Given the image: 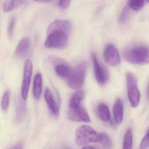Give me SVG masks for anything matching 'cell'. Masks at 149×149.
Masks as SVG:
<instances>
[{"label":"cell","mask_w":149,"mask_h":149,"mask_svg":"<svg viewBox=\"0 0 149 149\" xmlns=\"http://www.w3.org/2000/svg\"><path fill=\"white\" fill-rule=\"evenodd\" d=\"M102 134L98 133L92 127L82 125L75 133V142L79 146H84L89 143H100Z\"/></svg>","instance_id":"1"},{"label":"cell","mask_w":149,"mask_h":149,"mask_svg":"<svg viewBox=\"0 0 149 149\" xmlns=\"http://www.w3.org/2000/svg\"><path fill=\"white\" fill-rule=\"evenodd\" d=\"M124 58L133 64L145 65L149 63V47L139 45L129 48L125 51Z\"/></svg>","instance_id":"2"},{"label":"cell","mask_w":149,"mask_h":149,"mask_svg":"<svg viewBox=\"0 0 149 149\" xmlns=\"http://www.w3.org/2000/svg\"><path fill=\"white\" fill-rule=\"evenodd\" d=\"M87 64L86 62L80 64L73 71L68 79L67 85L72 89H78L83 86L86 75Z\"/></svg>","instance_id":"3"},{"label":"cell","mask_w":149,"mask_h":149,"mask_svg":"<svg viewBox=\"0 0 149 149\" xmlns=\"http://www.w3.org/2000/svg\"><path fill=\"white\" fill-rule=\"evenodd\" d=\"M127 82L129 100L132 107H136L141 100V94L136 76L131 72H128L127 74Z\"/></svg>","instance_id":"4"},{"label":"cell","mask_w":149,"mask_h":149,"mask_svg":"<svg viewBox=\"0 0 149 149\" xmlns=\"http://www.w3.org/2000/svg\"><path fill=\"white\" fill-rule=\"evenodd\" d=\"M48 35L44 45L48 49H61L65 47L68 43V35L65 33L56 32Z\"/></svg>","instance_id":"5"},{"label":"cell","mask_w":149,"mask_h":149,"mask_svg":"<svg viewBox=\"0 0 149 149\" xmlns=\"http://www.w3.org/2000/svg\"><path fill=\"white\" fill-rule=\"evenodd\" d=\"M32 71L33 65L32 63L29 59H28L24 64L22 86V96L24 100H26L28 96Z\"/></svg>","instance_id":"6"},{"label":"cell","mask_w":149,"mask_h":149,"mask_svg":"<svg viewBox=\"0 0 149 149\" xmlns=\"http://www.w3.org/2000/svg\"><path fill=\"white\" fill-rule=\"evenodd\" d=\"M94 75L97 82L101 85L106 83L108 79V74L106 68L99 63L95 53L92 55Z\"/></svg>","instance_id":"7"},{"label":"cell","mask_w":149,"mask_h":149,"mask_svg":"<svg viewBox=\"0 0 149 149\" xmlns=\"http://www.w3.org/2000/svg\"><path fill=\"white\" fill-rule=\"evenodd\" d=\"M72 24L67 20H57L52 23L47 29L48 35L56 32H63L69 34L71 31Z\"/></svg>","instance_id":"8"},{"label":"cell","mask_w":149,"mask_h":149,"mask_svg":"<svg viewBox=\"0 0 149 149\" xmlns=\"http://www.w3.org/2000/svg\"><path fill=\"white\" fill-rule=\"evenodd\" d=\"M104 57L106 63L110 66H116L120 63V58L118 50L112 44L108 45L106 47Z\"/></svg>","instance_id":"9"},{"label":"cell","mask_w":149,"mask_h":149,"mask_svg":"<svg viewBox=\"0 0 149 149\" xmlns=\"http://www.w3.org/2000/svg\"><path fill=\"white\" fill-rule=\"evenodd\" d=\"M67 117L73 121L91 122L90 116L83 107H79L75 109H70L67 114Z\"/></svg>","instance_id":"10"},{"label":"cell","mask_w":149,"mask_h":149,"mask_svg":"<svg viewBox=\"0 0 149 149\" xmlns=\"http://www.w3.org/2000/svg\"><path fill=\"white\" fill-rule=\"evenodd\" d=\"M45 99L48 105V108L52 115L57 118L59 116V108L57 102L55 101L54 96L50 88H46L45 91Z\"/></svg>","instance_id":"11"},{"label":"cell","mask_w":149,"mask_h":149,"mask_svg":"<svg viewBox=\"0 0 149 149\" xmlns=\"http://www.w3.org/2000/svg\"><path fill=\"white\" fill-rule=\"evenodd\" d=\"M30 46V40L28 37L23 38L18 43L15 49L17 56L24 57L28 54Z\"/></svg>","instance_id":"12"},{"label":"cell","mask_w":149,"mask_h":149,"mask_svg":"<svg viewBox=\"0 0 149 149\" xmlns=\"http://www.w3.org/2000/svg\"><path fill=\"white\" fill-rule=\"evenodd\" d=\"M114 118L115 123L120 124L122 123L123 119V105L120 99H118L115 102L113 109Z\"/></svg>","instance_id":"13"},{"label":"cell","mask_w":149,"mask_h":149,"mask_svg":"<svg viewBox=\"0 0 149 149\" xmlns=\"http://www.w3.org/2000/svg\"><path fill=\"white\" fill-rule=\"evenodd\" d=\"M43 87V78L42 74L37 73L34 77L33 85V94L36 100L40 99Z\"/></svg>","instance_id":"14"},{"label":"cell","mask_w":149,"mask_h":149,"mask_svg":"<svg viewBox=\"0 0 149 149\" xmlns=\"http://www.w3.org/2000/svg\"><path fill=\"white\" fill-rule=\"evenodd\" d=\"M28 0H5L3 4V11L9 12L15 9L22 6L27 3Z\"/></svg>","instance_id":"15"},{"label":"cell","mask_w":149,"mask_h":149,"mask_svg":"<svg viewBox=\"0 0 149 149\" xmlns=\"http://www.w3.org/2000/svg\"><path fill=\"white\" fill-rule=\"evenodd\" d=\"M84 95L85 93L82 90H78L75 92L69 101L70 109H75L80 107L81 101L84 99Z\"/></svg>","instance_id":"16"},{"label":"cell","mask_w":149,"mask_h":149,"mask_svg":"<svg viewBox=\"0 0 149 149\" xmlns=\"http://www.w3.org/2000/svg\"><path fill=\"white\" fill-rule=\"evenodd\" d=\"M55 70L57 74L63 79H69L73 71L70 67L63 64L57 65Z\"/></svg>","instance_id":"17"},{"label":"cell","mask_w":149,"mask_h":149,"mask_svg":"<svg viewBox=\"0 0 149 149\" xmlns=\"http://www.w3.org/2000/svg\"><path fill=\"white\" fill-rule=\"evenodd\" d=\"M98 114L100 119L104 122L108 121L110 118V111L107 105L101 103L98 106Z\"/></svg>","instance_id":"18"},{"label":"cell","mask_w":149,"mask_h":149,"mask_svg":"<svg viewBox=\"0 0 149 149\" xmlns=\"http://www.w3.org/2000/svg\"><path fill=\"white\" fill-rule=\"evenodd\" d=\"M133 142V132L131 129H129L124 136L122 149H132Z\"/></svg>","instance_id":"19"},{"label":"cell","mask_w":149,"mask_h":149,"mask_svg":"<svg viewBox=\"0 0 149 149\" xmlns=\"http://www.w3.org/2000/svg\"><path fill=\"white\" fill-rule=\"evenodd\" d=\"M145 0H129L128 5L135 11H139L143 7Z\"/></svg>","instance_id":"20"},{"label":"cell","mask_w":149,"mask_h":149,"mask_svg":"<svg viewBox=\"0 0 149 149\" xmlns=\"http://www.w3.org/2000/svg\"><path fill=\"white\" fill-rule=\"evenodd\" d=\"M130 8L129 5H127L122 10L119 18V22L120 24L125 23L127 20L130 13Z\"/></svg>","instance_id":"21"},{"label":"cell","mask_w":149,"mask_h":149,"mask_svg":"<svg viewBox=\"0 0 149 149\" xmlns=\"http://www.w3.org/2000/svg\"><path fill=\"white\" fill-rule=\"evenodd\" d=\"M10 102V94L8 91L4 92L1 101V107L3 111H6L8 107Z\"/></svg>","instance_id":"22"},{"label":"cell","mask_w":149,"mask_h":149,"mask_svg":"<svg viewBox=\"0 0 149 149\" xmlns=\"http://www.w3.org/2000/svg\"><path fill=\"white\" fill-rule=\"evenodd\" d=\"M15 24V18L14 17H13L10 18L9 22L8 30H7V34L9 38H13Z\"/></svg>","instance_id":"23"},{"label":"cell","mask_w":149,"mask_h":149,"mask_svg":"<svg viewBox=\"0 0 149 149\" xmlns=\"http://www.w3.org/2000/svg\"><path fill=\"white\" fill-rule=\"evenodd\" d=\"M102 137L100 143L106 148L110 149L112 147V143L109 136L106 133H102Z\"/></svg>","instance_id":"24"},{"label":"cell","mask_w":149,"mask_h":149,"mask_svg":"<svg viewBox=\"0 0 149 149\" xmlns=\"http://www.w3.org/2000/svg\"><path fill=\"white\" fill-rule=\"evenodd\" d=\"M71 0H59L58 3V7L60 9L64 10L69 7Z\"/></svg>","instance_id":"25"},{"label":"cell","mask_w":149,"mask_h":149,"mask_svg":"<svg viewBox=\"0 0 149 149\" xmlns=\"http://www.w3.org/2000/svg\"><path fill=\"white\" fill-rule=\"evenodd\" d=\"M34 1L36 2L43 3H49L52 1V0H33Z\"/></svg>","instance_id":"26"},{"label":"cell","mask_w":149,"mask_h":149,"mask_svg":"<svg viewBox=\"0 0 149 149\" xmlns=\"http://www.w3.org/2000/svg\"><path fill=\"white\" fill-rule=\"evenodd\" d=\"M9 149H23V148L21 144H17V145H15V146L11 147Z\"/></svg>","instance_id":"27"},{"label":"cell","mask_w":149,"mask_h":149,"mask_svg":"<svg viewBox=\"0 0 149 149\" xmlns=\"http://www.w3.org/2000/svg\"><path fill=\"white\" fill-rule=\"evenodd\" d=\"M82 149H95V148L93 147H91V146H87L85 147Z\"/></svg>","instance_id":"28"},{"label":"cell","mask_w":149,"mask_h":149,"mask_svg":"<svg viewBox=\"0 0 149 149\" xmlns=\"http://www.w3.org/2000/svg\"><path fill=\"white\" fill-rule=\"evenodd\" d=\"M147 96L149 100V81L148 84V88H147Z\"/></svg>","instance_id":"29"},{"label":"cell","mask_w":149,"mask_h":149,"mask_svg":"<svg viewBox=\"0 0 149 149\" xmlns=\"http://www.w3.org/2000/svg\"><path fill=\"white\" fill-rule=\"evenodd\" d=\"M146 135L148 137L149 139V128L148 130V132H147V134H146Z\"/></svg>","instance_id":"30"},{"label":"cell","mask_w":149,"mask_h":149,"mask_svg":"<svg viewBox=\"0 0 149 149\" xmlns=\"http://www.w3.org/2000/svg\"><path fill=\"white\" fill-rule=\"evenodd\" d=\"M147 1L148 3H149V0H147Z\"/></svg>","instance_id":"31"}]
</instances>
